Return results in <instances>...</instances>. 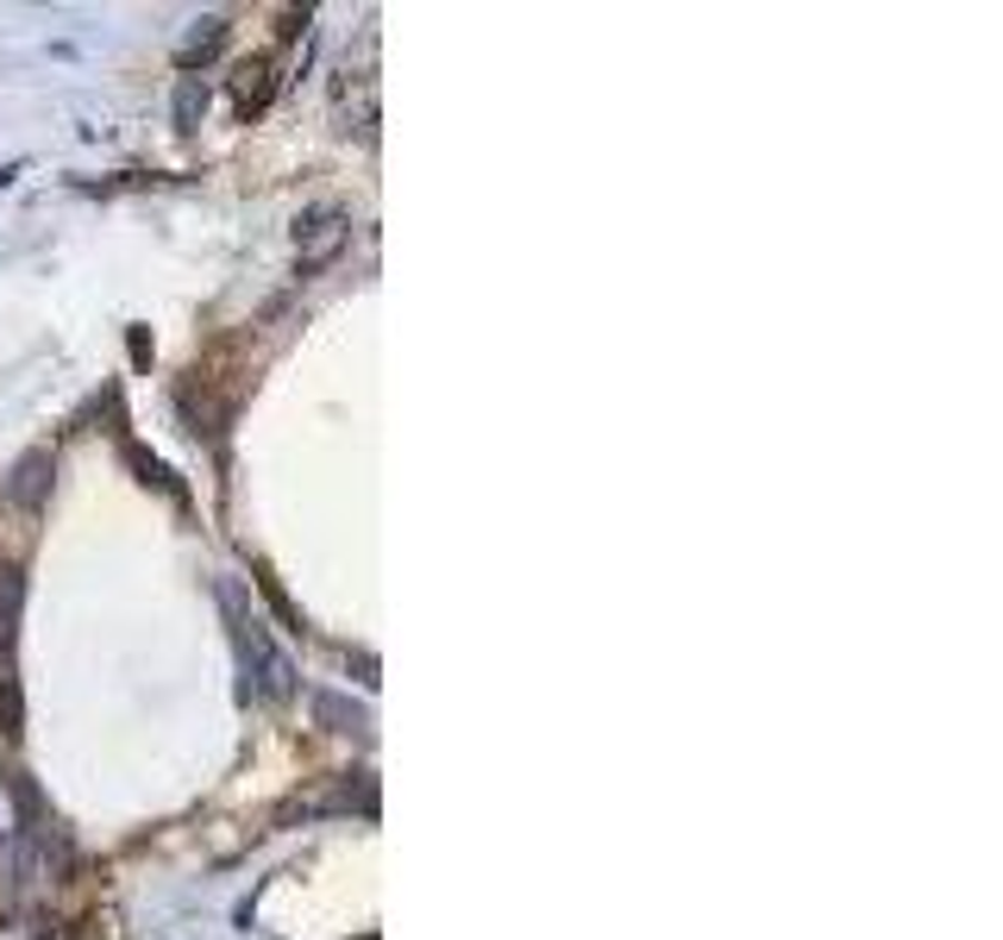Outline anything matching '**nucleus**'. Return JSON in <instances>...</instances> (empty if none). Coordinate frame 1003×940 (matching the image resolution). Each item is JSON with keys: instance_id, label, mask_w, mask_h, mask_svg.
I'll return each instance as SVG.
<instances>
[{"instance_id": "1", "label": "nucleus", "mask_w": 1003, "mask_h": 940, "mask_svg": "<svg viewBox=\"0 0 1003 940\" xmlns=\"http://www.w3.org/2000/svg\"><path fill=\"white\" fill-rule=\"evenodd\" d=\"M295 244H301V263H327L339 244H346V213L339 208H308L295 220Z\"/></svg>"}, {"instance_id": "2", "label": "nucleus", "mask_w": 1003, "mask_h": 940, "mask_svg": "<svg viewBox=\"0 0 1003 940\" xmlns=\"http://www.w3.org/2000/svg\"><path fill=\"white\" fill-rule=\"evenodd\" d=\"M44 496H51V452H26L13 464V477H7V502H19L32 514V508H44Z\"/></svg>"}, {"instance_id": "3", "label": "nucleus", "mask_w": 1003, "mask_h": 940, "mask_svg": "<svg viewBox=\"0 0 1003 940\" xmlns=\"http://www.w3.org/2000/svg\"><path fill=\"white\" fill-rule=\"evenodd\" d=\"M270 94H277V57H251V63H239V76H232V101H239V113H258Z\"/></svg>"}, {"instance_id": "4", "label": "nucleus", "mask_w": 1003, "mask_h": 940, "mask_svg": "<svg viewBox=\"0 0 1003 940\" xmlns=\"http://www.w3.org/2000/svg\"><path fill=\"white\" fill-rule=\"evenodd\" d=\"M226 44V19H201V32H189V44H182V70H195V63H208L213 51Z\"/></svg>"}, {"instance_id": "5", "label": "nucleus", "mask_w": 1003, "mask_h": 940, "mask_svg": "<svg viewBox=\"0 0 1003 940\" xmlns=\"http://www.w3.org/2000/svg\"><path fill=\"white\" fill-rule=\"evenodd\" d=\"M201 113H208V88H201V76H182V82H176V126L195 132Z\"/></svg>"}]
</instances>
